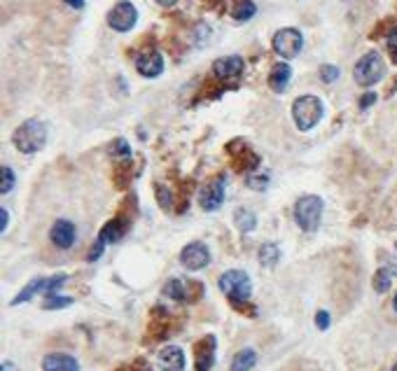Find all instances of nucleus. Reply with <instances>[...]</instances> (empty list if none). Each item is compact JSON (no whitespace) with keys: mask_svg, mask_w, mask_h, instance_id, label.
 I'll use <instances>...</instances> for the list:
<instances>
[{"mask_svg":"<svg viewBox=\"0 0 397 371\" xmlns=\"http://www.w3.org/2000/svg\"><path fill=\"white\" fill-rule=\"evenodd\" d=\"M136 21H138V10L133 8V3H129V0H122V3H117L108 12V26L117 30V33L131 30L136 26Z\"/></svg>","mask_w":397,"mask_h":371,"instance_id":"obj_7","label":"nucleus"},{"mask_svg":"<svg viewBox=\"0 0 397 371\" xmlns=\"http://www.w3.org/2000/svg\"><path fill=\"white\" fill-rule=\"evenodd\" d=\"M12 143L23 154H35L40 152L47 143V124L40 120H28L23 122L14 133H12Z\"/></svg>","mask_w":397,"mask_h":371,"instance_id":"obj_1","label":"nucleus"},{"mask_svg":"<svg viewBox=\"0 0 397 371\" xmlns=\"http://www.w3.org/2000/svg\"><path fill=\"white\" fill-rule=\"evenodd\" d=\"M47 289V278H35V280H30L26 287L21 289L19 294L12 299V306H17V304H26V301L33 299L38 292H45Z\"/></svg>","mask_w":397,"mask_h":371,"instance_id":"obj_18","label":"nucleus"},{"mask_svg":"<svg viewBox=\"0 0 397 371\" xmlns=\"http://www.w3.org/2000/svg\"><path fill=\"white\" fill-rule=\"evenodd\" d=\"M70 304H72V299H70V296H59V294H52V296H47L45 308H47V311H54V308H66V306H70Z\"/></svg>","mask_w":397,"mask_h":371,"instance_id":"obj_27","label":"nucleus"},{"mask_svg":"<svg viewBox=\"0 0 397 371\" xmlns=\"http://www.w3.org/2000/svg\"><path fill=\"white\" fill-rule=\"evenodd\" d=\"M0 178H3V182H0V189H3V194H10L12 187H14V171H12L10 166H3V173H0Z\"/></svg>","mask_w":397,"mask_h":371,"instance_id":"obj_28","label":"nucleus"},{"mask_svg":"<svg viewBox=\"0 0 397 371\" xmlns=\"http://www.w3.org/2000/svg\"><path fill=\"white\" fill-rule=\"evenodd\" d=\"M383 75H386V64H383V57L378 52H367L353 70V77L360 86H371L381 82Z\"/></svg>","mask_w":397,"mask_h":371,"instance_id":"obj_5","label":"nucleus"},{"mask_svg":"<svg viewBox=\"0 0 397 371\" xmlns=\"http://www.w3.org/2000/svg\"><path fill=\"white\" fill-rule=\"evenodd\" d=\"M159 5H162V8H173L175 3H178V0H157Z\"/></svg>","mask_w":397,"mask_h":371,"instance_id":"obj_39","label":"nucleus"},{"mask_svg":"<svg viewBox=\"0 0 397 371\" xmlns=\"http://www.w3.org/2000/svg\"><path fill=\"white\" fill-rule=\"evenodd\" d=\"M320 79L322 82H327V84H332L334 79H339V68L337 66H322L320 68Z\"/></svg>","mask_w":397,"mask_h":371,"instance_id":"obj_30","label":"nucleus"},{"mask_svg":"<svg viewBox=\"0 0 397 371\" xmlns=\"http://www.w3.org/2000/svg\"><path fill=\"white\" fill-rule=\"evenodd\" d=\"M258 364V352L253 348H246V350H238L231 360V371H250Z\"/></svg>","mask_w":397,"mask_h":371,"instance_id":"obj_19","label":"nucleus"},{"mask_svg":"<svg viewBox=\"0 0 397 371\" xmlns=\"http://www.w3.org/2000/svg\"><path fill=\"white\" fill-rule=\"evenodd\" d=\"M388 49H390V54L397 59V26L388 33Z\"/></svg>","mask_w":397,"mask_h":371,"instance_id":"obj_33","label":"nucleus"},{"mask_svg":"<svg viewBox=\"0 0 397 371\" xmlns=\"http://www.w3.org/2000/svg\"><path fill=\"white\" fill-rule=\"evenodd\" d=\"M220 289L229 296V301L236 306V311L243 313V304H248L250 294H253V283H250V276L246 271L231 269L227 274L220 276Z\"/></svg>","mask_w":397,"mask_h":371,"instance_id":"obj_2","label":"nucleus"},{"mask_svg":"<svg viewBox=\"0 0 397 371\" xmlns=\"http://www.w3.org/2000/svg\"><path fill=\"white\" fill-rule=\"evenodd\" d=\"M126 234V222L124 220H110L106 227L101 229V240L103 243H117V240H122V236Z\"/></svg>","mask_w":397,"mask_h":371,"instance_id":"obj_17","label":"nucleus"},{"mask_svg":"<svg viewBox=\"0 0 397 371\" xmlns=\"http://www.w3.org/2000/svg\"><path fill=\"white\" fill-rule=\"evenodd\" d=\"M316 325H318V330H327V327H329V313L327 311H318L316 313Z\"/></svg>","mask_w":397,"mask_h":371,"instance_id":"obj_32","label":"nucleus"},{"mask_svg":"<svg viewBox=\"0 0 397 371\" xmlns=\"http://www.w3.org/2000/svg\"><path fill=\"white\" fill-rule=\"evenodd\" d=\"M66 280H68V276H64V274H61V276H54V278H47V289H45L47 296L57 294V292H59V287L64 285Z\"/></svg>","mask_w":397,"mask_h":371,"instance_id":"obj_29","label":"nucleus"},{"mask_svg":"<svg viewBox=\"0 0 397 371\" xmlns=\"http://www.w3.org/2000/svg\"><path fill=\"white\" fill-rule=\"evenodd\" d=\"M393 308H395V311H397V294H395V301H393Z\"/></svg>","mask_w":397,"mask_h":371,"instance_id":"obj_40","label":"nucleus"},{"mask_svg":"<svg viewBox=\"0 0 397 371\" xmlns=\"http://www.w3.org/2000/svg\"><path fill=\"white\" fill-rule=\"evenodd\" d=\"M103 245H106V243H103V240L99 238V243H94V247H91V252H89V262H96V259H99L101 255H103Z\"/></svg>","mask_w":397,"mask_h":371,"instance_id":"obj_34","label":"nucleus"},{"mask_svg":"<svg viewBox=\"0 0 397 371\" xmlns=\"http://www.w3.org/2000/svg\"><path fill=\"white\" fill-rule=\"evenodd\" d=\"M397 276V269L393 267H386V269H378L376 276H374V289L378 294L388 292L390 285H393V278Z\"/></svg>","mask_w":397,"mask_h":371,"instance_id":"obj_21","label":"nucleus"},{"mask_svg":"<svg viewBox=\"0 0 397 371\" xmlns=\"http://www.w3.org/2000/svg\"><path fill=\"white\" fill-rule=\"evenodd\" d=\"M269 182H271V178H269V173H258V175H248L246 178V184L250 189L255 191H262L269 187Z\"/></svg>","mask_w":397,"mask_h":371,"instance_id":"obj_26","label":"nucleus"},{"mask_svg":"<svg viewBox=\"0 0 397 371\" xmlns=\"http://www.w3.org/2000/svg\"><path fill=\"white\" fill-rule=\"evenodd\" d=\"M224 182H227V178L217 175L215 180H211L204 189L199 191L201 208L209 210V213H213V210H217L220 206H222V201H224Z\"/></svg>","mask_w":397,"mask_h":371,"instance_id":"obj_9","label":"nucleus"},{"mask_svg":"<svg viewBox=\"0 0 397 371\" xmlns=\"http://www.w3.org/2000/svg\"><path fill=\"white\" fill-rule=\"evenodd\" d=\"M159 369L162 371H185V352L180 345H166L157 357Z\"/></svg>","mask_w":397,"mask_h":371,"instance_id":"obj_13","label":"nucleus"},{"mask_svg":"<svg viewBox=\"0 0 397 371\" xmlns=\"http://www.w3.org/2000/svg\"><path fill=\"white\" fill-rule=\"evenodd\" d=\"M234 222H236V227L241 229L243 234L255 231V227H258V218H255V215L250 213V210H246V208H238V210H236Z\"/></svg>","mask_w":397,"mask_h":371,"instance_id":"obj_22","label":"nucleus"},{"mask_svg":"<svg viewBox=\"0 0 397 371\" xmlns=\"http://www.w3.org/2000/svg\"><path fill=\"white\" fill-rule=\"evenodd\" d=\"M150 369V364L145 362V360H136V362H129V364H124L119 371H148Z\"/></svg>","mask_w":397,"mask_h":371,"instance_id":"obj_31","label":"nucleus"},{"mask_svg":"<svg viewBox=\"0 0 397 371\" xmlns=\"http://www.w3.org/2000/svg\"><path fill=\"white\" fill-rule=\"evenodd\" d=\"M322 208H325V203H322L320 196H302V199L297 201L295 206V220L297 225L304 229L307 234H313L318 225H320V218H322Z\"/></svg>","mask_w":397,"mask_h":371,"instance_id":"obj_4","label":"nucleus"},{"mask_svg":"<svg viewBox=\"0 0 397 371\" xmlns=\"http://www.w3.org/2000/svg\"><path fill=\"white\" fill-rule=\"evenodd\" d=\"M255 12H258V8H255L253 0H238L234 10H231V17H234L236 21H248L255 17Z\"/></svg>","mask_w":397,"mask_h":371,"instance_id":"obj_23","label":"nucleus"},{"mask_svg":"<svg viewBox=\"0 0 397 371\" xmlns=\"http://www.w3.org/2000/svg\"><path fill=\"white\" fill-rule=\"evenodd\" d=\"M8 222H10V213L8 210H0V231L8 229Z\"/></svg>","mask_w":397,"mask_h":371,"instance_id":"obj_36","label":"nucleus"},{"mask_svg":"<svg viewBox=\"0 0 397 371\" xmlns=\"http://www.w3.org/2000/svg\"><path fill=\"white\" fill-rule=\"evenodd\" d=\"M50 238H52V243H54V245L61 247V250H68V247H72V243H75V238H77L72 222H68V220H59V222H54Z\"/></svg>","mask_w":397,"mask_h":371,"instance_id":"obj_14","label":"nucleus"},{"mask_svg":"<svg viewBox=\"0 0 397 371\" xmlns=\"http://www.w3.org/2000/svg\"><path fill=\"white\" fill-rule=\"evenodd\" d=\"M243 68H246V61L241 57H222L213 64V75L222 82H234L243 75Z\"/></svg>","mask_w":397,"mask_h":371,"instance_id":"obj_10","label":"nucleus"},{"mask_svg":"<svg viewBox=\"0 0 397 371\" xmlns=\"http://www.w3.org/2000/svg\"><path fill=\"white\" fill-rule=\"evenodd\" d=\"M110 154H113L115 159H124V162H131V147L126 140H115L113 147H110Z\"/></svg>","mask_w":397,"mask_h":371,"instance_id":"obj_25","label":"nucleus"},{"mask_svg":"<svg viewBox=\"0 0 397 371\" xmlns=\"http://www.w3.org/2000/svg\"><path fill=\"white\" fill-rule=\"evenodd\" d=\"M376 101V94H367V96H362V101H360V108L362 110H367L371 103Z\"/></svg>","mask_w":397,"mask_h":371,"instance_id":"obj_35","label":"nucleus"},{"mask_svg":"<svg viewBox=\"0 0 397 371\" xmlns=\"http://www.w3.org/2000/svg\"><path fill=\"white\" fill-rule=\"evenodd\" d=\"M280 259V247L276 243H264L260 247V264L267 269H273Z\"/></svg>","mask_w":397,"mask_h":371,"instance_id":"obj_20","label":"nucleus"},{"mask_svg":"<svg viewBox=\"0 0 397 371\" xmlns=\"http://www.w3.org/2000/svg\"><path fill=\"white\" fill-rule=\"evenodd\" d=\"M215 364V336H204L194 343V367L197 371H211Z\"/></svg>","mask_w":397,"mask_h":371,"instance_id":"obj_12","label":"nucleus"},{"mask_svg":"<svg viewBox=\"0 0 397 371\" xmlns=\"http://www.w3.org/2000/svg\"><path fill=\"white\" fill-rule=\"evenodd\" d=\"M164 294L171 296L173 301H187V285L178 278H173V280H168L166 285H164Z\"/></svg>","mask_w":397,"mask_h":371,"instance_id":"obj_24","label":"nucleus"},{"mask_svg":"<svg viewBox=\"0 0 397 371\" xmlns=\"http://www.w3.org/2000/svg\"><path fill=\"white\" fill-rule=\"evenodd\" d=\"M211 262V250L206 247L204 243H199V240H194V243H189L182 247L180 252V264L189 271H199L204 267H209Z\"/></svg>","mask_w":397,"mask_h":371,"instance_id":"obj_8","label":"nucleus"},{"mask_svg":"<svg viewBox=\"0 0 397 371\" xmlns=\"http://www.w3.org/2000/svg\"><path fill=\"white\" fill-rule=\"evenodd\" d=\"M271 47L278 57L283 59H295L304 47V35L297 28H280L271 40Z\"/></svg>","mask_w":397,"mask_h":371,"instance_id":"obj_6","label":"nucleus"},{"mask_svg":"<svg viewBox=\"0 0 397 371\" xmlns=\"http://www.w3.org/2000/svg\"><path fill=\"white\" fill-rule=\"evenodd\" d=\"M66 3H68L70 8H75V10H82L84 8V0H66Z\"/></svg>","mask_w":397,"mask_h":371,"instance_id":"obj_37","label":"nucleus"},{"mask_svg":"<svg viewBox=\"0 0 397 371\" xmlns=\"http://www.w3.org/2000/svg\"><path fill=\"white\" fill-rule=\"evenodd\" d=\"M42 371H79V362L68 352H50L42 360Z\"/></svg>","mask_w":397,"mask_h":371,"instance_id":"obj_15","label":"nucleus"},{"mask_svg":"<svg viewBox=\"0 0 397 371\" xmlns=\"http://www.w3.org/2000/svg\"><path fill=\"white\" fill-rule=\"evenodd\" d=\"M292 120L299 131H311L322 120V101L318 96H299L292 103Z\"/></svg>","mask_w":397,"mask_h":371,"instance_id":"obj_3","label":"nucleus"},{"mask_svg":"<svg viewBox=\"0 0 397 371\" xmlns=\"http://www.w3.org/2000/svg\"><path fill=\"white\" fill-rule=\"evenodd\" d=\"M0 371H19L17 369L14 362H3V367H0Z\"/></svg>","mask_w":397,"mask_h":371,"instance_id":"obj_38","label":"nucleus"},{"mask_svg":"<svg viewBox=\"0 0 397 371\" xmlns=\"http://www.w3.org/2000/svg\"><path fill=\"white\" fill-rule=\"evenodd\" d=\"M393 371H397V362H395V367H393Z\"/></svg>","mask_w":397,"mask_h":371,"instance_id":"obj_41","label":"nucleus"},{"mask_svg":"<svg viewBox=\"0 0 397 371\" xmlns=\"http://www.w3.org/2000/svg\"><path fill=\"white\" fill-rule=\"evenodd\" d=\"M290 79H292V68L288 64H276L271 68V73H269V86L276 94H283L288 89Z\"/></svg>","mask_w":397,"mask_h":371,"instance_id":"obj_16","label":"nucleus"},{"mask_svg":"<svg viewBox=\"0 0 397 371\" xmlns=\"http://www.w3.org/2000/svg\"><path fill=\"white\" fill-rule=\"evenodd\" d=\"M136 70L143 77H159L164 73V57L157 49H145L136 57Z\"/></svg>","mask_w":397,"mask_h":371,"instance_id":"obj_11","label":"nucleus"}]
</instances>
